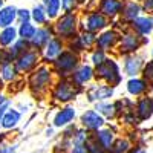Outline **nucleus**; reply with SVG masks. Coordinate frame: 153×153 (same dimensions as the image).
<instances>
[{"label":"nucleus","mask_w":153,"mask_h":153,"mask_svg":"<svg viewBox=\"0 0 153 153\" xmlns=\"http://www.w3.org/2000/svg\"><path fill=\"white\" fill-rule=\"evenodd\" d=\"M97 75L100 78H104L110 84H118L120 80H121L118 65L113 60H104L101 65H98L97 66Z\"/></svg>","instance_id":"f257e3e1"},{"label":"nucleus","mask_w":153,"mask_h":153,"mask_svg":"<svg viewBox=\"0 0 153 153\" xmlns=\"http://www.w3.org/2000/svg\"><path fill=\"white\" fill-rule=\"evenodd\" d=\"M76 63H78L76 55H74L72 52H61L55 61V68L60 72V75H66L75 69Z\"/></svg>","instance_id":"f03ea898"},{"label":"nucleus","mask_w":153,"mask_h":153,"mask_svg":"<svg viewBox=\"0 0 153 153\" xmlns=\"http://www.w3.org/2000/svg\"><path fill=\"white\" fill-rule=\"evenodd\" d=\"M76 94H78V91L75 89L74 84H71V83H68V81H61V83H58L57 87H55L54 97H55L58 101H63V103H66V101L74 100Z\"/></svg>","instance_id":"7ed1b4c3"},{"label":"nucleus","mask_w":153,"mask_h":153,"mask_svg":"<svg viewBox=\"0 0 153 153\" xmlns=\"http://www.w3.org/2000/svg\"><path fill=\"white\" fill-rule=\"evenodd\" d=\"M81 123L86 129L89 130H98L103 127L104 124V118L100 115V112H95V110H87L81 115Z\"/></svg>","instance_id":"20e7f679"},{"label":"nucleus","mask_w":153,"mask_h":153,"mask_svg":"<svg viewBox=\"0 0 153 153\" xmlns=\"http://www.w3.org/2000/svg\"><path fill=\"white\" fill-rule=\"evenodd\" d=\"M106 26V19L103 14H100V12H92V14H89L86 22H84V28L91 32H95V31H100Z\"/></svg>","instance_id":"39448f33"},{"label":"nucleus","mask_w":153,"mask_h":153,"mask_svg":"<svg viewBox=\"0 0 153 153\" xmlns=\"http://www.w3.org/2000/svg\"><path fill=\"white\" fill-rule=\"evenodd\" d=\"M75 16L72 14H66V16H63L58 23H57V31L58 34L61 35H71L75 32Z\"/></svg>","instance_id":"423d86ee"},{"label":"nucleus","mask_w":153,"mask_h":153,"mask_svg":"<svg viewBox=\"0 0 153 153\" xmlns=\"http://www.w3.org/2000/svg\"><path fill=\"white\" fill-rule=\"evenodd\" d=\"M51 81V72L46 68H40L31 76V86L34 89H45Z\"/></svg>","instance_id":"0eeeda50"},{"label":"nucleus","mask_w":153,"mask_h":153,"mask_svg":"<svg viewBox=\"0 0 153 153\" xmlns=\"http://www.w3.org/2000/svg\"><path fill=\"white\" fill-rule=\"evenodd\" d=\"M113 95V89L109 86H94L91 91H89L87 97L89 101H95V100H106L110 98Z\"/></svg>","instance_id":"6e6552de"},{"label":"nucleus","mask_w":153,"mask_h":153,"mask_svg":"<svg viewBox=\"0 0 153 153\" xmlns=\"http://www.w3.org/2000/svg\"><path fill=\"white\" fill-rule=\"evenodd\" d=\"M100 9L103 14H106L109 17H115L123 9V3L120 0H101Z\"/></svg>","instance_id":"1a4fd4ad"},{"label":"nucleus","mask_w":153,"mask_h":153,"mask_svg":"<svg viewBox=\"0 0 153 153\" xmlns=\"http://www.w3.org/2000/svg\"><path fill=\"white\" fill-rule=\"evenodd\" d=\"M17 19V9L14 6H5L0 9V28H8Z\"/></svg>","instance_id":"9d476101"},{"label":"nucleus","mask_w":153,"mask_h":153,"mask_svg":"<svg viewBox=\"0 0 153 153\" xmlns=\"http://www.w3.org/2000/svg\"><path fill=\"white\" fill-rule=\"evenodd\" d=\"M74 118H75V109H72V107H66V109L60 110V112L55 115V118H54V126H55V127L68 126Z\"/></svg>","instance_id":"9b49d317"},{"label":"nucleus","mask_w":153,"mask_h":153,"mask_svg":"<svg viewBox=\"0 0 153 153\" xmlns=\"http://www.w3.org/2000/svg\"><path fill=\"white\" fill-rule=\"evenodd\" d=\"M136 112H138V117L141 120H147L152 117L153 113V100L152 98H143L138 101V106H136Z\"/></svg>","instance_id":"f8f14e48"},{"label":"nucleus","mask_w":153,"mask_h":153,"mask_svg":"<svg viewBox=\"0 0 153 153\" xmlns=\"http://www.w3.org/2000/svg\"><path fill=\"white\" fill-rule=\"evenodd\" d=\"M37 63V54L35 52H25L20 55L19 61H17V69L19 71H29L35 66Z\"/></svg>","instance_id":"ddd939ff"},{"label":"nucleus","mask_w":153,"mask_h":153,"mask_svg":"<svg viewBox=\"0 0 153 153\" xmlns=\"http://www.w3.org/2000/svg\"><path fill=\"white\" fill-rule=\"evenodd\" d=\"M141 45L139 42V37L135 34H127L123 37V42H121V52H133L136 51Z\"/></svg>","instance_id":"4468645a"},{"label":"nucleus","mask_w":153,"mask_h":153,"mask_svg":"<svg viewBox=\"0 0 153 153\" xmlns=\"http://www.w3.org/2000/svg\"><path fill=\"white\" fill-rule=\"evenodd\" d=\"M117 40H118L117 32H115V31H106L104 34H101V35L97 38V45H98V48H101V49H109V48L115 46Z\"/></svg>","instance_id":"2eb2a0df"},{"label":"nucleus","mask_w":153,"mask_h":153,"mask_svg":"<svg viewBox=\"0 0 153 153\" xmlns=\"http://www.w3.org/2000/svg\"><path fill=\"white\" fill-rule=\"evenodd\" d=\"M72 78H74V81L78 84V86H81V84L87 83L89 80L92 78V69L89 68V66H81V68H78V69L74 72Z\"/></svg>","instance_id":"dca6fc26"},{"label":"nucleus","mask_w":153,"mask_h":153,"mask_svg":"<svg viewBox=\"0 0 153 153\" xmlns=\"http://www.w3.org/2000/svg\"><path fill=\"white\" fill-rule=\"evenodd\" d=\"M133 28L139 32V34H149L153 29V19H147V17H139L133 20Z\"/></svg>","instance_id":"f3484780"},{"label":"nucleus","mask_w":153,"mask_h":153,"mask_svg":"<svg viewBox=\"0 0 153 153\" xmlns=\"http://www.w3.org/2000/svg\"><path fill=\"white\" fill-rule=\"evenodd\" d=\"M95 138H97V141L103 146L106 150H110L112 146H113V133L107 129H103V130H100L95 133Z\"/></svg>","instance_id":"a211bd4d"},{"label":"nucleus","mask_w":153,"mask_h":153,"mask_svg":"<svg viewBox=\"0 0 153 153\" xmlns=\"http://www.w3.org/2000/svg\"><path fill=\"white\" fill-rule=\"evenodd\" d=\"M19 121H20V113L17 110H8L2 120V127L3 129H12V127L17 126Z\"/></svg>","instance_id":"6ab92c4d"},{"label":"nucleus","mask_w":153,"mask_h":153,"mask_svg":"<svg viewBox=\"0 0 153 153\" xmlns=\"http://www.w3.org/2000/svg\"><path fill=\"white\" fill-rule=\"evenodd\" d=\"M49 42H51V31L46 29V28L38 29V31L35 32L34 38H32V43H34L35 48H42V46H45V45L49 43Z\"/></svg>","instance_id":"aec40b11"},{"label":"nucleus","mask_w":153,"mask_h":153,"mask_svg":"<svg viewBox=\"0 0 153 153\" xmlns=\"http://www.w3.org/2000/svg\"><path fill=\"white\" fill-rule=\"evenodd\" d=\"M146 89H147L146 81L139 80V78H132L129 83H127V91H129V94H132V95H141L143 92H146Z\"/></svg>","instance_id":"412c9836"},{"label":"nucleus","mask_w":153,"mask_h":153,"mask_svg":"<svg viewBox=\"0 0 153 153\" xmlns=\"http://www.w3.org/2000/svg\"><path fill=\"white\" fill-rule=\"evenodd\" d=\"M141 65H143V61H141V58H138V57L127 58V60H126V65H124L127 75H130V76L136 75V74L139 72V69H141Z\"/></svg>","instance_id":"4be33fe9"},{"label":"nucleus","mask_w":153,"mask_h":153,"mask_svg":"<svg viewBox=\"0 0 153 153\" xmlns=\"http://www.w3.org/2000/svg\"><path fill=\"white\" fill-rule=\"evenodd\" d=\"M61 49H63V45L60 40L54 38V40H51L46 46V57L48 58H55L61 54Z\"/></svg>","instance_id":"5701e85b"},{"label":"nucleus","mask_w":153,"mask_h":153,"mask_svg":"<svg viewBox=\"0 0 153 153\" xmlns=\"http://www.w3.org/2000/svg\"><path fill=\"white\" fill-rule=\"evenodd\" d=\"M43 5H45L46 14H48L49 19H54V17L58 16V11H60V6H61L60 0H43Z\"/></svg>","instance_id":"b1692460"},{"label":"nucleus","mask_w":153,"mask_h":153,"mask_svg":"<svg viewBox=\"0 0 153 153\" xmlns=\"http://www.w3.org/2000/svg\"><path fill=\"white\" fill-rule=\"evenodd\" d=\"M16 37H17V31L14 28H11V26L3 28V31L0 32V45L8 46L16 40Z\"/></svg>","instance_id":"393cba45"},{"label":"nucleus","mask_w":153,"mask_h":153,"mask_svg":"<svg viewBox=\"0 0 153 153\" xmlns=\"http://www.w3.org/2000/svg\"><path fill=\"white\" fill-rule=\"evenodd\" d=\"M35 32H37V29L32 26L31 23H22V26H20V29H19V34H20V37L22 38H25V40H32L34 38V35H35Z\"/></svg>","instance_id":"a878e982"},{"label":"nucleus","mask_w":153,"mask_h":153,"mask_svg":"<svg viewBox=\"0 0 153 153\" xmlns=\"http://www.w3.org/2000/svg\"><path fill=\"white\" fill-rule=\"evenodd\" d=\"M139 11H141V8H139L135 2H129L124 6V17L129 19V20H135L139 14Z\"/></svg>","instance_id":"bb28decb"},{"label":"nucleus","mask_w":153,"mask_h":153,"mask_svg":"<svg viewBox=\"0 0 153 153\" xmlns=\"http://www.w3.org/2000/svg\"><path fill=\"white\" fill-rule=\"evenodd\" d=\"M84 146H86V149H87V152H89V153H107V152H106V149H104L103 146H101V144L97 141V138H95V139H92V138L86 139Z\"/></svg>","instance_id":"cd10ccee"},{"label":"nucleus","mask_w":153,"mask_h":153,"mask_svg":"<svg viewBox=\"0 0 153 153\" xmlns=\"http://www.w3.org/2000/svg\"><path fill=\"white\" fill-rule=\"evenodd\" d=\"M110 150L112 153H127L130 150V143L127 139H118L117 143H113Z\"/></svg>","instance_id":"c85d7f7f"},{"label":"nucleus","mask_w":153,"mask_h":153,"mask_svg":"<svg viewBox=\"0 0 153 153\" xmlns=\"http://www.w3.org/2000/svg\"><path fill=\"white\" fill-rule=\"evenodd\" d=\"M97 110L101 115L107 117V118H112L115 115V106L110 104V103H100V104H97Z\"/></svg>","instance_id":"c756f323"},{"label":"nucleus","mask_w":153,"mask_h":153,"mask_svg":"<svg viewBox=\"0 0 153 153\" xmlns=\"http://www.w3.org/2000/svg\"><path fill=\"white\" fill-rule=\"evenodd\" d=\"M2 76L6 81H12L16 78V68L12 65H9V63H6V65L2 68Z\"/></svg>","instance_id":"7c9ffc66"},{"label":"nucleus","mask_w":153,"mask_h":153,"mask_svg":"<svg viewBox=\"0 0 153 153\" xmlns=\"http://www.w3.org/2000/svg\"><path fill=\"white\" fill-rule=\"evenodd\" d=\"M46 9H43L42 6H35L34 11H32V19L37 22V23H45L46 22Z\"/></svg>","instance_id":"2f4dec72"},{"label":"nucleus","mask_w":153,"mask_h":153,"mask_svg":"<svg viewBox=\"0 0 153 153\" xmlns=\"http://www.w3.org/2000/svg\"><path fill=\"white\" fill-rule=\"evenodd\" d=\"M26 46H28L26 40H25V38H22V40L17 42V43L14 45V48L11 49V57H12V58H16L20 52H23V48H26Z\"/></svg>","instance_id":"473e14b6"},{"label":"nucleus","mask_w":153,"mask_h":153,"mask_svg":"<svg viewBox=\"0 0 153 153\" xmlns=\"http://www.w3.org/2000/svg\"><path fill=\"white\" fill-rule=\"evenodd\" d=\"M80 42H81L83 46H91L94 42H97V38H95V35L91 31H89V32H86V34H83L80 37Z\"/></svg>","instance_id":"72a5a7b5"},{"label":"nucleus","mask_w":153,"mask_h":153,"mask_svg":"<svg viewBox=\"0 0 153 153\" xmlns=\"http://www.w3.org/2000/svg\"><path fill=\"white\" fill-rule=\"evenodd\" d=\"M106 60V57H104V49H97L95 52L92 54V61H94V65H101V63H103Z\"/></svg>","instance_id":"f704fd0d"},{"label":"nucleus","mask_w":153,"mask_h":153,"mask_svg":"<svg viewBox=\"0 0 153 153\" xmlns=\"http://www.w3.org/2000/svg\"><path fill=\"white\" fill-rule=\"evenodd\" d=\"M78 2L80 0H61V6H63V9H65L66 12H72Z\"/></svg>","instance_id":"c9c22d12"},{"label":"nucleus","mask_w":153,"mask_h":153,"mask_svg":"<svg viewBox=\"0 0 153 153\" xmlns=\"http://www.w3.org/2000/svg\"><path fill=\"white\" fill-rule=\"evenodd\" d=\"M31 17H32V14H29L28 9H19V11H17V19H19L22 23H26Z\"/></svg>","instance_id":"e433bc0d"},{"label":"nucleus","mask_w":153,"mask_h":153,"mask_svg":"<svg viewBox=\"0 0 153 153\" xmlns=\"http://www.w3.org/2000/svg\"><path fill=\"white\" fill-rule=\"evenodd\" d=\"M8 106H9V101H8V100H5L3 97H0V121L3 120L5 113L8 112Z\"/></svg>","instance_id":"4c0bfd02"},{"label":"nucleus","mask_w":153,"mask_h":153,"mask_svg":"<svg viewBox=\"0 0 153 153\" xmlns=\"http://www.w3.org/2000/svg\"><path fill=\"white\" fill-rule=\"evenodd\" d=\"M144 75H146V78L153 81V61H150L149 65L144 68Z\"/></svg>","instance_id":"58836bf2"},{"label":"nucleus","mask_w":153,"mask_h":153,"mask_svg":"<svg viewBox=\"0 0 153 153\" xmlns=\"http://www.w3.org/2000/svg\"><path fill=\"white\" fill-rule=\"evenodd\" d=\"M75 143H78V144H84V143H86V133H84L83 130L76 132V136H75Z\"/></svg>","instance_id":"ea45409f"},{"label":"nucleus","mask_w":153,"mask_h":153,"mask_svg":"<svg viewBox=\"0 0 153 153\" xmlns=\"http://www.w3.org/2000/svg\"><path fill=\"white\" fill-rule=\"evenodd\" d=\"M86 146L84 144H78V143H75L74 149H72V153H86Z\"/></svg>","instance_id":"a19ab883"},{"label":"nucleus","mask_w":153,"mask_h":153,"mask_svg":"<svg viewBox=\"0 0 153 153\" xmlns=\"http://www.w3.org/2000/svg\"><path fill=\"white\" fill-rule=\"evenodd\" d=\"M144 8L152 11L153 9V0H146V2H144Z\"/></svg>","instance_id":"79ce46f5"},{"label":"nucleus","mask_w":153,"mask_h":153,"mask_svg":"<svg viewBox=\"0 0 153 153\" xmlns=\"http://www.w3.org/2000/svg\"><path fill=\"white\" fill-rule=\"evenodd\" d=\"M127 153H146V150L141 149V147H138V149H135V150H132V152H127Z\"/></svg>","instance_id":"37998d69"},{"label":"nucleus","mask_w":153,"mask_h":153,"mask_svg":"<svg viewBox=\"0 0 153 153\" xmlns=\"http://www.w3.org/2000/svg\"><path fill=\"white\" fill-rule=\"evenodd\" d=\"M2 6H3V0H0V9H2Z\"/></svg>","instance_id":"c03bdc74"},{"label":"nucleus","mask_w":153,"mask_h":153,"mask_svg":"<svg viewBox=\"0 0 153 153\" xmlns=\"http://www.w3.org/2000/svg\"><path fill=\"white\" fill-rule=\"evenodd\" d=\"M80 2H84V0H80Z\"/></svg>","instance_id":"a18cd8bd"},{"label":"nucleus","mask_w":153,"mask_h":153,"mask_svg":"<svg viewBox=\"0 0 153 153\" xmlns=\"http://www.w3.org/2000/svg\"><path fill=\"white\" fill-rule=\"evenodd\" d=\"M152 55H153V52H152Z\"/></svg>","instance_id":"49530a36"}]
</instances>
